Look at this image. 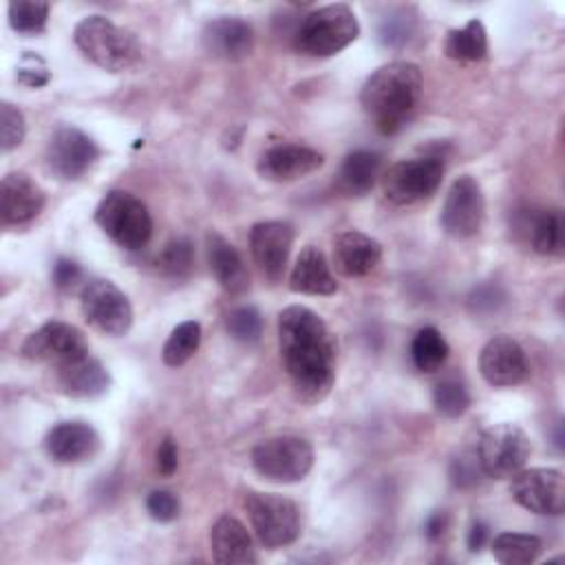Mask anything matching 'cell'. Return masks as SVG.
Instances as JSON below:
<instances>
[{
  "mask_svg": "<svg viewBox=\"0 0 565 565\" xmlns=\"http://www.w3.org/2000/svg\"><path fill=\"white\" fill-rule=\"evenodd\" d=\"M199 344H201V324L194 320H185L170 331L163 344L161 358L168 366H181L196 353Z\"/></svg>",
  "mask_w": 565,
  "mask_h": 565,
  "instance_id": "4dcf8cb0",
  "label": "cell"
},
{
  "mask_svg": "<svg viewBox=\"0 0 565 565\" xmlns=\"http://www.w3.org/2000/svg\"><path fill=\"white\" fill-rule=\"evenodd\" d=\"M225 329L227 333L236 340V342H243V344H254L260 340L263 335V318L258 313V309L249 307V305H243V307H236L227 313L225 318Z\"/></svg>",
  "mask_w": 565,
  "mask_h": 565,
  "instance_id": "e575fe53",
  "label": "cell"
},
{
  "mask_svg": "<svg viewBox=\"0 0 565 565\" xmlns=\"http://www.w3.org/2000/svg\"><path fill=\"white\" fill-rule=\"evenodd\" d=\"M488 541V525L481 521H475L470 532H468V550L470 552H479Z\"/></svg>",
  "mask_w": 565,
  "mask_h": 565,
  "instance_id": "ee69618b",
  "label": "cell"
},
{
  "mask_svg": "<svg viewBox=\"0 0 565 565\" xmlns=\"http://www.w3.org/2000/svg\"><path fill=\"white\" fill-rule=\"evenodd\" d=\"M99 159V146L75 126H60L46 146V166L62 181L82 179Z\"/></svg>",
  "mask_w": 565,
  "mask_h": 565,
  "instance_id": "5bb4252c",
  "label": "cell"
},
{
  "mask_svg": "<svg viewBox=\"0 0 565 565\" xmlns=\"http://www.w3.org/2000/svg\"><path fill=\"white\" fill-rule=\"evenodd\" d=\"M433 404L444 417H459L468 411L470 406V393L466 384L457 375H448L439 380L433 388Z\"/></svg>",
  "mask_w": 565,
  "mask_h": 565,
  "instance_id": "d6a6232c",
  "label": "cell"
},
{
  "mask_svg": "<svg viewBox=\"0 0 565 565\" xmlns=\"http://www.w3.org/2000/svg\"><path fill=\"white\" fill-rule=\"evenodd\" d=\"M382 260V245L360 230H347L333 241V265L347 278L371 274Z\"/></svg>",
  "mask_w": 565,
  "mask_h": 565,
  "instance_id": "7402d4cb",
  "label": "cell"
},
{
  "mask_svg": "<svg viewBox=\"0 0 565 565\" xmlns=\"http://www.w3.org/2000/svg\"><path fill=\"white\" fill-rule=\"evenodd\" d=\"M565 221L558 207L550 210H530L523 221V234L527 236L530 247L541 256H561L563 254V238Z\"/></svg>",
  "mask_w": 565,
  "mask_h": 565,
  "instance_id": "4316f807",
  "label": "cell"
},
{
  "mask_svg": "<svg viewBox=\"0 0 565 565\" xmlns=\"http://www.w3.org/2000/svg\"><path fill=\"white\" fill-rule=\"evenodd\" d=\"M212 558L221 565H249L256 563V550L245 525L234 516H221L210 530Z\"/></svg>",
  "mask_w": 565,
  "mask_h": 565,
  "instance_id": "cb8c5ba5",
  "label": "cell"
},
{
  "mask_svg": "<svg viewBox=\"0 0 565 565\" xmlns=\"http://www.w3.org/2000/svg\"><path fill=\"white\" fill-rule=\"evenodd\" d=\"M179 466V450H177V441L166 435L159 446H157V452H154V468L161 477H172L174 470Z\"/></svg>",
  "mask_w": 565,
  "mask_h": 565,
  "instance_id": "ab89813d",
  "label": "cell"
},
{
  "mask_svg": "<svg viewBox=\"0 0 565 565\" xmlns=\"http://www.w3.org/2000/svg\"><path fill=\"white\" fill-rule=\"evenodd\" d=\"M530 437L519 424L499 422L488 426L477 441V461L490 479H508L516 475L530 459Z\"/></svg>",
  "mask_w": 565,
  "mask_h": 565,
  "instance_id": "ba28073f",
  "label": "cell"
},
{
  "mask_svg": "<svg viewBox=\"0 0 565 565\" xmlns=\"http://www.w3.org/2000/svg\"><path fill=\"white\" fill-rule=\"evenodd\" d=\"M146 510H148V514H150L154 521H159V523H170V521H174V519L179 516L181 505H179V499H177L172 492H168V490H154V492H150L148 499H146Z\"/></svg>",
  "mask_w": 565,
  "mask_h": 565,
  "instance_id": "f35d334b",
  "label": "cell"
},
{
  "mask_svg": "<svg viewBox=\"0 0 565 565\" xmlns=\"http://www.w3.org/2000/svg\"><path fill=\"white\" fill-rule=\"evenodd\" d=\"M20 353L26 360L60 366L82 355H88V342L77 327L62 320H49L26 335Z\"/></svg>",
  "mask_w": 565,
  "mask_h": 565,
  "instance_id": "7c38bea8",
  "label": "cell"
},
{
  "mask_svg": "<svg viewBox=\"0 0 565 565\" xmlns=\"http://www.w3.org/2000/svg\"><path fill=\"white\" fill-rule=\"evenodd\" d=\"M492 556L503 565H527L534 563L543 550V543L534 534L501 532L490 543Z\"/></svg>",
  "mask_w": 565,
  "mask_h": 565,
  "instance_id": "f1b7e54d",
  "label": "cell"
},
{
  "mask_svg": "<svg viewBox=\"0 0 565 565\" xmlns=\"http://www.w3.org/2000/svg\"><path fill=\"white\" fill-rule=\"evenodd\" d=\"M479 371L490 386H516L527 377L525 351L510 335H494L479 353Z\"/></svg>",
  "mask_w": 565,
  "mask_h": 565,
  "instance_id": "2e32d148",
  "label": "cell"
},
{
  "mask_svg": "<svg viewBox=\"0 0 565 565\" xmlns=\"http://www.w3.org/2000/svg\"><path fill=\"white\" fill-rule=\"evenodd\" d=\"M205 249L216 282L232 296L245 294L249 289V274L238 249L218 232H207Z\"/></svg>",
  "mask_w": 565,
  "mask_h": 565,
  "instance_id": "603a6c76",
  "label": "cell"
},
{
  "mask_svg": "<svg viewBox=\"0 0 565 565\" xmlns=\"http://www.w3.org/2000/svg\"><path fill=\"white\" fill-rule=\"evenodd\" d=\"M411 29H413V18L406 15V11H397V13H391L382 20L380 24V40L382 44L386 46H399L408 40L411 35Z\"/></svg>",
  "mask_w": 565,
  "mask_h": 565,
  "instance_id": "8d00e7d4",
  "label": "cell"
},
{
  "mask_svg": "<svg viewBox=\"0 0 565 565\" xmlns=\"http://www.w3.org/2000/svg\"><path fill=\"white\" fill-rule=\"evenodd\" d=\"M294 227L285 221H260L249 230V252L260 274L278 282L287 269Z\"/></svg>",
  "mask_w": 565,
  "mask_h": 565,
  "instance_id": "9a60e30c",
  "label": "cell"
},
{
  "mask_svg": "<svg viewBox=\"0 0 565 565\" xmlns=\"http://www.w3.org/2000/svg\"><path fill=\"white\" fill-rule=\"evenodd\" d=\"M322 166H324L322 152L307 146H298V143H278L260 154L256 170L265 181L289 183V181L305 179L307 174L320 170Z\"/></svg>",
  "mask_w": 565,
  "mask_h": 565,
  "instance_id": "e0dca14e",
  "label": "cell"
},
{
  "mask_svg": "<svg viewBox=\"0 0 565 565\" xmlns=\"http://www.w3.org/2000/svg\"><path fill=\"white\" fill-rule=\"evenodd\" d=\"M77 49L99 68L119 73L141 60V44L137 35L106 15H88L77 22L73 31Z\"/></svg>",
  "mask_w": 565,
  "mask_h": 565,
  "instance_id": "3957f363",
  "label": "cell"
},
{
  "mask_svg": "<svg viewBox=\"0 0 565 565\" xmlns=\"http://www.w3.org/2000/svg\"><path fill=\"white\" fill-rule=\"evenodd\" d=\"M512 499L534 514L558 516L565 510V479L556 468H530L512 475Z\"/></svg>",
  "mask_w": 565,
  "mask_h": 565,
  "instance_id": "4fadbf2b",
  "label": "cell"
},
{
  "mask_svg": "<svg viewBox=\"0 0 565 565\" xmlns=\"http://www.w3.org/2000/svg\"><path fill=\"white\" fill-rule=\"evenodd\" d=\"M278 347L296 397L322 402L335 382V340L324 320L309 307H285L278 313Z\"/></svg>",
  "mask_w": 565,
  "mask_h": 565,
  "instance_id": "6da1fadb",
  "label": "cell"
},
{
  "mask_svg": "<svg viewBox=\"0 0 565 565\" xmlns=\"http://www.w3.org/2000/svg\"><path fill=\"white\" fill-rule=\"evenodd\" d=\"M360 35L355 13L342 4H327L307 13L294 31L291 44L309 57H329L347 49Z\"/></svg>",
  "mask_w": 565,
  "mask_h": 565,
  "instance_id": "277c9868",
  "label": "cell"
},
{
  "mask_svg": "<svg viewBox=\"0 0 565 565\" xmlns=\"http://www.w3.org/2000/svg\"><path fill=\"white\" fill-rule=\"evenodd\" d=\"M382 174V157L373 150L349 152L335 174V188L344 196L366 194Z\"/></svg>",
  "mask_w": 565,
  "mask_h": 565,
  "instance_id": "484cf974",
  "label": "cell"
},
{
  "mask_svg": "<svg viewBox=\"0 0 565 565\" xmlns=\"http://www.w3.org/2000/svg\"><path fill=\"white\" fill-rule=\"evenodd\" d=\"M483 216L486 201L481 185L470 174L457 177L444 199L439 214L444 232L452 238H470L481 230Z\"/></svg>",
  "mask_w": 565,
  "mask_h": 565,
  "instance_id": "8fae6325",
  "label": "cell"
},
{
  "mask_svg": "<svg viewBox=\"0 0 565 565\" xmlns=\"http://www.w3.org/2000/svg\"><path fill=\"white\" fill-rule=\"evenodd\" d=\"M203 46L210 55L238 62L254 51V29L236 15L214 18L203 29Z\"/></svg>",
  "mask_w": 565,
  "mask_h": 565,
  "instance_id": "d6986e66",
  "label": "cell"
},
{
  "mask_svg": "<svg viewBox=\"0 0 565 565\" xmlns=\"http://www.w3.org/2000/svg\"><path fill=\"white\" fill-rule=\"evenodd\" d=\"M450 347L446 338L435 327H422L411 342V358L417 371L422 373H435L439 371L448 360Z\"/></svg>",
  "mask_w": 565,
  "mask_h": 565,
  "instance_id": "f546056e",
  "label": "cell"
},
{
  "mask_svg": "<svg viewBox=\"0 0 565 565\" xmlns=\"http://www.w3.org/2000/svg\"><path fill=\"white\" fill-rule=\"evenodd\" d=\"M289 287L291 291L307 294V296H331L338 291V282L320 247L316 245L302 247L291 269Z\"/></svg>",
  "mask_w": 565,
  "mask_h": 565,
  "instance_id": "d4e9b609",
  "label": "cell"
},
{
  "mask_svg": "<svg viewBox=\"0 0 565 565\" xmlns=\"http://www.w3.org/2000/svg\"><path fill=\"white\" fill-rule=\"evenodd\" d=\"M243 505L258 541L265 547H285L300 536V510L291 499L276 492L249 490Z\"/></svg>",
  "mask_w": 565,
  "mask_h": 565,
  "instance_id": "8992f818",
  "label": "cell"
},
{
  "mask_svg": "<svg viewBox=\"0 0 565 565\" xmlns=\"http://www.w3.org/2000/svg\"><path fill=\"white\" fill-rule=\"evenodd\" d=\"M26 132V124H24V115L18 106H13L11 102H2L0 104V148L2 152H11L13 148H18L24 139Z\"/></svg>",
  "mask_w": 565,
  "mask_h": 565,
  "instance_id": "d590c367",
  "label": "cell"
},
{
  "mask_svg": "<svg viewBox=\"0 0 565 565\" xmlns=\"http://www.w3.org/2000/svg\"><path fill=\"white\" fill-rule=\"evenodd\" d=\"M479 472H481V466L477 461V455L475 457H457L450 468V477H452L455 486H461V488L475 486L479 479Z\"/></svg>",
  "mask_w": 565,
  "mask_h": 565,
  "instance_id": "60d3db41",
  "label": "cell"
},
{
  "mask_svg": "<svg viewBox=\"0 0 565 565\" xmlns=\"http://www.w3.org/2000/svg\"><path fill=\"white\" fill-rule=\"evenodd\" d=\"M82 276V269L71 258H57L53 265V285L60 289H71Z\"/></svg>",
  "mask_w": 565,
  "mask_h": 565,
  "instance_id": "b9f144b4",
  "label": "cell"
},
{
  "mask_svg": "<svg viewBox=\"0 0 565 565\" xmlns=\"http://www.w3.org/2000/svg\"><path fill=\"white\" fill-rule=\"evenodd\" d=\"M79 305L86 322L104 335H124L132 324V307L126 294L110 280L95 278L84 285Z\"/></svg>",
  "mask_w": 565,
  "mask_h": 565,
  "instance_id": "30bf717a",
  "label": "cell"
},
{
  "mask_svg": "<svg viewBox=\"0 0 565 565\" xmlns=\"http://www.w3.org/2000/svg\"><path fill=\"white\" fill-rule=\"evenodd\" d=\"M157 269L166 278H185L194 267V247L188 238H172L168 241L154 260Z\"/></svg>",
  "mask_w": 565,
  "mask_h": 565,
  "instance_id": "1f68e13d",
  "label": "cell"
},
{
  "mask_svg": "<svg viewBox=\"0 0 565 565\" xmlns=\"http://www.w3.org/2000/svg\"><path fill=\"white\" fill-rule=\"evenodd\" d=\"M446 527H448V514H446L444 510H435V512L426 519L424 532H426V536H428L430 541H437V539L444 536Z\"/></svg>",
  "mask_w": 565,
  "mask_h": 565,
  "instance_id": "7bdbcfd3",
  "label": "cell"
},
{
  "mask_svg": "<svg viewBox=\"0 0 565 565\" xmlns=\"http://www.w3.org/2000/svg\"><path fill=\"white\" fill-rule=\"evenodd\" d=\"M422 95V71L413 62H388L373 71L360 90L364 113L384 135L402 128L404 119L415 110Z\"/></svg>",
  "mask_w": 565,
  "mask_h": 565,
  "instance_id": "7a4b0ae2",
  "label": "cell"
},
{
  "mask_svg": "<svg viewBox=\"0 0 565 565\" xmlns=\"http://www.w3.org/2000/svg\"><path fill=\"white\" fill-rule=\"evenodd\" d=\"M55 386L66 397L93 399L108 391L110 373L99 360L90 358L88 353L55 366Z\"/></svg>",
  "mask_w": 565,
  "mask_h": 565,
  "instance_id": "44dd1931",
  "label": "cell"
},
{
  "mask_svg": "<svg viewBox=\"0 0 565 565\" xmlns=\"http://www.w3.org/2000/svg\"><path fill=\"white\" fill-rule=\"evenodd\" d=\"M95 223L121 249L137 252L152 236V218L141 199L126 190H110L95 210Z\"/></svg>",
  "mask_w": 565,
  "mask_h": 565,
  "instance_id": "5b68a950",
  "label": "cell"
},
{
  "mask_svg": "<svg viewBox=\"0 0 565 565\" xmlns=\"http://www.w3.org/2000/svg\"><path fill=\"white\" fill-rule=\"evenodd\" d=\"M46 203L44 190L26 172H9L0 183V216L4 225L33 221Z\"/></svg>",
  "mask_w": 565,
  "mask_h": 565,
  "instance_id": "ac0fdd59",
  "label": "cell"
},
{
  "mask_svg": "<svg viewBox=\"0 0 565 565\" xmlns=\"http://www.w3.org/2000/svg\"><path fill=\"white\" fill-rule=\"evenodd\" d=\"M49 20V2L42 0H11L9 24L13 31L24 35L42 33Z\"/></svg>",
  "mask_w": 565,
  "mask_h": 565,
  "instance_id": "836d02e7",
  "label": "cell"
},
{
  "mask_svg": "<svg viewBox=\"0 0 565 565\" xmlns=\"http://www.w3.org/2000/svg\"><path fill=\"white\" fill-rule=\"evenodd\" d=\"M444 154H422L393 163L382 174L384 196L395 205H413L433 196L444 179Z\"/></svg>",
  "mask_w": 565,
  "mask_h": 565,
  "instance_id": "52a82bcc",
  "label": "cell"
},
{
  "mask_svg": "<svg viewBox=\"0 0 565 565\" xmlns=\"http://www.w3.org/2000/svg\"><path fill=\"white\" fill-rule=\"evenodd\" d=\"M49 77H51L49 75V66H46V62L40 55L26 51L20 57V64H18V82L20 84L31 86V88H40V86H44L49 82Z\"/></svg>",
  "mask_w": 565,
  "mask_h": 565,
  "instance_id": "74e56055",
  "label": "cell"
},
{
  "mask_svg": "<svg viewBox=\"0 0 565 565\" xmlns=\"http://www.w3.org/2000/svg\"><path fill=\"white\" fill-rule=\"evenodd\" d=\"M44 448L57 463H79L95 457L99 435L86 422H60L46 433Z\"/></svg>",
  "mask_w": 565,
  "mask_h": 565,
  "instance_id": "ffe728a7",
  "label": "cell"
},
{
  "mask_svg": "<svg viewBox=\"0 0 565 565\" xmlns=\"http://www.w3.org/2000/svg\"><path fill=\"white\" fill-rule=\"evenodd\" d=\"M254 470L276 483H296L305 479L313 466V448L296 435L269 437L252 450Z\"/></svg>",
  "mask_w": 565,
  "mask_h": 565,
  "instance_id": "9c48e42d",
  "label": "cell"
},
{
  "mask_svg": "<svg viewBox=\"0 0 565 565\" xmlns=\"http://www.w3.org/2000/svg\"><path fill=\"white\" fill-rule=\"evenodd\" d=\"M446 57L455 62H481L488 53V33L481 20H470L461 29H450L444 40Z\"/></svg>",
  "mask_w": 565,
  "mask_h": 565,
  "instance_id": "83f0119b",
  "label": "cell"
}]
</instances>
